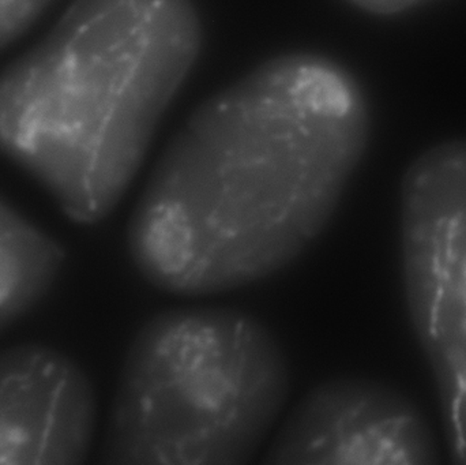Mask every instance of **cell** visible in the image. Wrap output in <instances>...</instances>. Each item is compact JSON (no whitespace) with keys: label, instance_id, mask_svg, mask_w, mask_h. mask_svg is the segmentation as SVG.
<instances>
[{"label":"cell","instance_id":"cell-1","mask_svg":"<svg viewBox=\"0 0 466 465\" xmlns=\"http://www.w3.org/2000/svg\"><path fill=\"white\" fill-rule=\"evenodd\" d=\"M371 116L360 82L318 52L277 55L199 104L131 215L142 278L177 297L265 280L330 223Z\"/></svg>","mask_w":466,"mask_h":465},{"label":"cell","instance_id":"cell-2","mask_svg":"<svg viewBox=\"0 0 466 465\" xmlns=\"http://www.w3.org/2000/svg\"><path fill=\"white\" fill-rule=\"evenodd\" d=\"M186 0H84L0 74V155L71 221L122 201L202 48Z\"/></svg>","mask_w":466,"mask_h":465},{"label":"cell","instance_id":"cell-3","mask_svg":"<svg viewBox=\"0 0 466 465\" xmlns=\"http://www.w3.org/2000/svg\"><path fill=\"white\" fill-rule=\"evenodd\" d=\"M290 389L287 355L257 317L166 310L128 347L106 465H248Z\"/></svg>","mask_w":466,"mask_h":465},{"label":"cell","instance_id":"cell-4","mask_svg":"<svg viewBox=\"0 0 466 465\" xmlns=\"http://www.w3.org/2000/svg\"><path fill=\"white\" fill-rule=\"evenodd\" d=\"M262 465H438L420 409L396 388L339 377L296 406Z\"/></svg>","mask_w":466,"mask_h":465},{"label":"cell","instance_id":"cell-5","mask_svg":"<svg viewBox=\"0 0 466 465\" xmlns=\"http://www.w3.org/2000/svg\"><path fill=\"white\" fill-rule=\"evenodd\" d=\"M84 369L44 344L0 352V465H84L96 428Z\"/></svg>","mask_w":466,"mask_h":465},{"label":"cell","instance_id":"cell-6","mask_svg":"<svg viewBox=\"0 0 466 465\" xmlns=\"http://www.w3.org/2000/svg\"><path fill=\"white\" fill-rule=\"evenodd\" d=\"M63 264L62 246L0 198V333L44 299Z\"/></svg>","mask_w":466,"mask_h":465},{"label":"cell","instance_id":"cell-7","mask_svg":"<svg viewBox=\"0 0 466 465\" xmlns=\"http://www.w3.org/2000/svg\"><path fill=\"white\" fill-rule=\"evenodd\" d=\"M55 7L56 3L46 0L0 2V52L24 37Z\"/></svg>","mask_w":466,"mask_h":465},{"label":"cell","instance_id":"cell-8","mask_svg":"<svg viewBox=\"0 0 466 465\" xmlns=\"http://www.w3.org/2000/svg\"><path fill=\"white\" fill-rule=\"evenodd\" d=\"M358 7L375 14H393L404 10L412 3L405 2H359L355 3Z\"/></svg>","mask_w":466,"mask_h":465}]
</instances>
